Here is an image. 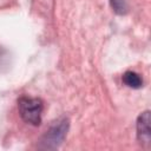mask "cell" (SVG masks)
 Instances as JSON below:
<instances>
[{
    "instance_id": "2",
    "label": "cell",
    "mask_w": 151,
    "mask_h": 151,
    "mask_svg": "<svg viewBox=\"0 0 151 151\" xmlns=\"http://www.w3.org/2000/svg\"><path fill=\"white\" fill-rule=\"evenodd\" d=\"M19 114L22 120L33 126L41 124V116L44 110V104L39 98L21 97L18 100Z\"/></svg>"
},
{
    "instance_id": "3",
    "label": "cell",
    "mask_w": 151,
    "mask_h": 151,
    "mask_svg": "<svg viewBox=\"0 0 151 151\" xmlns=\"http://www.w3.org/2000/svg\"><path fill=\"white\" fill-rule=\"evenodd\" d=\"M137 138L144 146H149L151 143V129H150V111L142 112L137 118Z\"/></svg>"
},
{
    "instance_id": "4",
    "label": "cell",
    "mask_w": 151,
    "mask_h": 151,
    "mask_svg": "<svg viewBox=\"0 0 151 151\" xmlns=\"http://www.w3.org/2000/svg\"><path fill=\"white\" fill-rule=\"evenodd\" d=\"M123 83L131 88H140L143 86V79L136 72L127 71L123 74Z\"/></svg>"
},
{
    "instance_id": "5",
    "label": "cell",
    "mask_w": 151,
    "mask_h": 151,
    "mask_svg": "<svg viewBox=\"0 0 151 151\" xmlns=\"http://www.w3.org/2000/svg\"><path fill=\"white\" fill-rule=\"evenodd\" d=\"M110 5L114 13L123 15L126 14L129 11V2L127 0H110Z\"/></svg>"
},
{
    "instance_id": "1",
    "label": "cell",
    "mask_w": 151,
    "mask_h": 151,
    "mask_svg": "<svg viewBox=\"0 0 151 151\" xmlns=\"http://www.w3.org/2000/svg\"><path fill=\"white\" fill-rule=\"evenodd\" d=\"M70 127V122L66 117L59 118L57 122H54L50 129L42 134V137L39 140V149L42 150H55L58 149L68 131Z\"/></svg>"
}]
</instances>
